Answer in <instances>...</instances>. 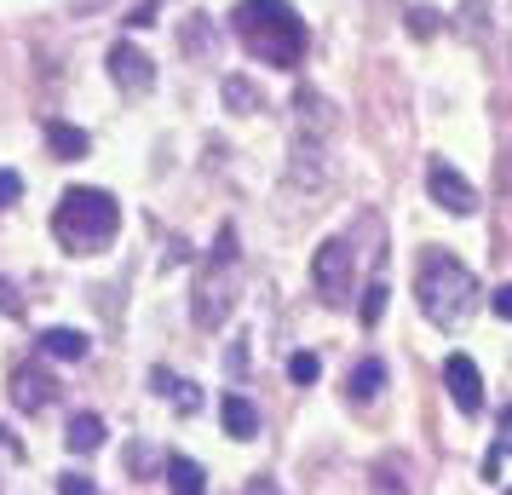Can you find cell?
<instances>
[{"mask_svg": "<svg viewBox=\"0 0 512 495\" xmlns=\"http://www.w3.org/2000/svg\"><path fill=\"white\" fill-rule=\"evenodd\" d=\"M231 29L242 35V47L254 52L259 64H271V70H300L305 47H311V29H305V18L288 0H236Z\"/></svg>", "mask_w": 512, "mask_h": 495, "instance_id": "1", "label": "cell"}, {"mask_svg": "<svg viewBox=\"0 0 512 495\" xmlns=\"http://www.w3.org/2000/svg\"><path fill=\"white\" fill-rule=\"evenodd\" d=\"M415 300H420V311H426L432 329H461L466 317L478 311V283H472V271H466L455 254L432 248V254L420 260Z\"/></svg>", "mask_w": 512, "mask_h": 495, "instance_id": "2", "label": "cell"}, {"mask_svg": "<svg viewBox=\"0 0 512 495\" xmlns=\"http://www.w3.org/2000/svg\"><path fill=\"white\" fill-rule=\"evenodd\" d=\"M52 231H58V242H64L70 254H98V248H110L116 231H121L116 196H110V190H87V185L64 190V202L52 213Z\"/></svg>", "mask_w": 512, "mask_h": 495, "instance_id": "3", "label": "cell"}, {"mask_svg": "<svg viewBox=\"0 0 512 495\" xmlns=\"http://www.w3.org/2000/svg\"><path fill=\"white\" fill-rule=\"evenodd\" d=\"M231 271H236V231L231 225H219L213 254H208V271L196 277V323H202V329H225V317H231V306H236Z\"/></svg>", "mask_w": 512, "mask_h": 495, "instance_id": "4", "label": "cell"}, {"mask_svg": "<svg viewBox=\"0 0 512 495\" xmlns=\"http://www.w3.org/2000/svg\"><path fill=\"white\" fill-rule=\"evenodd\" d=\"M311 288H317V300L323 306H346L351 300V242L340 236H328L323 248H317V260H311Z\"/></svg>", "mask_w": 512, "mask_h": 495, "instance_id": "5", "label": "cell"}, {"mask_svg": "<svg viewBox=\"0 0 512 495\" xmlns=\"http://www.w3.org/2000/svg\"><path fill=\"white\" fill-rule=\"evenodd\" d=\"M426 196H432L443 213H455V219L478 213V190H472V179H466V173H455L449 162H432V167H426Z\"/></svg>", "mask_w": 512, "mask_h": 495, "instance_id": "6", "label": "cell"}, {"mask_svg": "<svg viewBox=\"0 0 512 495\" xmlns=\"http://www.w3.org/2000/svg\"><path fill=\"white\" fill-rule=\"evenodd\" d=\"M443 386H449V398H455L461 415H478V409H484V380H478V363L466 352L443 357Z\"/></svg>", "mask_w": 512, "mask_h": 495, "instance_id": "7", "label": "cell"}, {"mask_svg": "<svg viewBox=\"0 0 512 495\" xmlns=\"http://www.w3.org/2000/svg\"><path fill=\"white\" fill-rule=\"evenodd\" d=\"M110 81H116L121 93H150V87H156V64H150L133 41H116V47H110Z\"/></svg>", "mask_w": 512, "mask_h": 495, "instance_id": "8", "label": "cell"}, {"mask_svg": "<svg viewBox=\"0 0 512 495\" xmlns=\"http://www.w3.org/2000/svg\"><path fill=\"white\" fill-rule=\"evenodd\" d=\"M52 398H58V380H52L41 363H18V369H12V403H18L24 415H41Z\"/></svg>", "mask_w": 512, "mask_h": 495, "instance_id": "9", "label": "cell"}, {"mask_svg": "<svg viewBox=\"0 0 512 495\" xmlns=\"http://www.w3.org/2000/svg\"><path fill=\"white\" fill-rule=\"evenodd\" d=\"M219 421H225V432H231L236 444L259 438V409L242 398V392H225V403H219Z\"/></svg>", "mask_w": 512, "mask_h": 495, "instance_id": "10", "label": "cell"}, {"mask_svg": "<svg viewBox=\"0 0 512 495\" xmlns=\"http://www.w3.org/2000/svg\"><path fill=\"white\" fill-rule=\"evenodd\" d=\"M380 392H386V363H380V357H363V363L346 375V398L351 403H374Z\"/></svg>", "mask_w": 512, "mask_h": 495, "instance_id": "11", "label": "cell"}, {"mask_svg": "<svg viewBox=\"0 0 512 495\" xmlns=\"http://www.w3.org/2000/svg\"><path fill=\"white\" fill-rule=\"evenodd\" d=\"M47 150L58 162H81V156L93 150V139H87L81 127H70V121H47Z\"/></svg>", "mask_w": 512, "mask_h": 495, "instance_id": "12", "label": "cell"}, {"mask_svg": "<svg viewBox=\"0 0 512 495\" xmlns=\"http://www.w3.org/2000/svg\"><path fill=\"white\" fill-rule=\"evenodd\" d=\"M369 495H409V461L403 455H380L369 478Z\"/></svg>", "mask_w": 512, "mask_h": 495, "instance_id": "13", "label": "cell"}, {"mask_svg": "<svg viewBox=\"0 0 512 495\" xmlns=\"http://www.w3.org/2000/svg\"><path fill=\"white\" fill-rule=\"evenodd\" d=\"M41 352L64 357V363H81V357L93 352V340H87L81 329H41Z\"/></svg>", "mask_w": 512, "mask_h": 495, "instance_id": "14", "label": "cell"}, {"mask_svg": "<svg viewBox=\"0 0 512 495\" xmlns=\"http://www.w3.org/2000/svg\"><path fill=\"white\" fill-rule=\"evenodd\" d=\"M167 490H173V495H208L202 461H190V455H173V461H167Z\"/></svg>", "mask_w": 512, "mask_h": 495, "instance_id": "15", "label": "cell"}, {"mask_svg": "<svg viewBox=\"0 0 512 495\" xmlns=\"http://www.w3.org/2000/svg\"><path fill=\"white\" fill-rule=\"evenodd\" d=\"M64 444H70L75 455H93V449L104 444V421H98V415H70V426H64Z\"/></svg>", "mask_w": 512, "mask_h": 495, "instance_id": "16", "label": "cell"}, {"mask_svg": "<svg viewBox=\"0 0 512 495\" xmlns=\"http://www.w3.org/2000/svg\"><path fill=\"white\" fill-rule=\"evenodd\" d=\"M156 392H162V398H173L179 403V409H185V415H196V409H202V392H196V386H190V380H173L167 375V369H156Z\"/></svg>", "mask_w": 512, "mask_h": 495, "instance_id": "17", "label": "cell"}, {"mask_svg": "<svg viewBox=\"0 0 512 495\" xmlns=\"http://www.w3.org/2000/svg\"><path fill=\"white\" fill-rule=\"evenodd\" d=\"M225 104H231L236 116H254V110H259L254 81H242V75H225Z\"/></svg>", "mask_w": 512, "mask_h": 495, "instance_id": "18", "label": "cell"}, {"mask_svg": "<svg viewBox=\"0 0 512 495\" xmlns=\"http://www.w3.org/2000/svg\"><path fill=\"white\" fill-rule=\"evenodd\" d=\"M317 375H323V357L317 352H294L288 357V380H294V386H311Z\"/></svg>", "mask_w": 512, "mask_h": 495, "instance_id": "19", "label": "cell"}, {"mask_svg": "<svg viewBox=\"0 0 512 495\" xmlns=\"http://www.w3.org/2000/svg\"><path fill=\"white\" fill-rule=\"evenodd\" d=\"M386 294H392L386 283H369V294H363V306H357V317H363V329H374V323L386 317Z\"/></svg>", "mask_w": 512, "mask_h": 495, "instance_id": "20", "label": "cell"}, {"mask_svg": "<svg viewBox=\"0 0 512 495\" xmlns=\"http://www.w3.org/2000/svg\"><path fill=\"white\" fill-rule=\"evenodd\" d=\"M409 35L432 41V35H438V12H432V6H409Z\"/></svg>", "mask_w": 512, "mask_h": 495, "instance_id": "21", "label": "cell"}, {"mask_svg": "<svg viewBox=\"0 0 512 495\" xmlns=\"http://www.w3.org/2000/svg\"><path fill=\"white\" fill-rule=\"evenodd\" d=\"M208 41H213V24L196 12V18H190V35H185V52H208Z\"/></svg>", "mask_w": 512, "mask_h": 495, "instance_id": "22", "label": "cell"}, {"mask_svg": "<svg viewBox=\"0 0 512 495\" xmlns=\"http://www.w3.org/2000/svg\"><path fill=\"white\" fill-rule=\"evenodd\" d=\"M18 196H24V179H18L12 167H0V208H12Z\"/></svg>", "mask_w": 512, "mask_h": 495, "instance_id": "23", "label": "cell"}, {"mask_svg": "<svg viewBox=\"0 0 512 495\" xmlns=\"http://www.w3.org/2000/svg\"><path fill=\"white\" fill-rule=\"evenodd\" d=\"M58 495H98V484L81 478V472H64V478H58Z\"/></svg>", "mask_w": 512, "mask_h": 495, "instance_id": "24", "label": "cell"}, {"mask_svg": "<svg viewBox=\"0 0 512 495\" xmlns=\"http://www.w3.org/2000/svg\"><path fill=\"white\" fill-rule=\"evenodd\" d=\"M156 12H162V0H139L127 24H133V29H150V24H156Z\"/></svg>", "mask_w": 512, "mask_h": 495, "instance_id": "25", "label": "cell"}, {"mask_svg": "<svg viewBox=\"0 0 512 495\" xmlns=\"http://www.w3.org/2000/svg\"><path fill=\"white\" fill-rule=\"evenodd\" d=\"M501 461H507V449L489 444V455H484V478H489V484H501Z\"/></svg>", "mask_w": 512, "mask_h": 495, "instance_id": "26", "label": "cell"}, {"mask_svg": "<svg viewBox=\"0 0 512 495\" xmlns=\"http://www.w3.org/2000/svg\"><path fill=\"white\" fill-rule=\"evenodd\" d=\"M489 306H495V317H507V323H512V283L495 288V294H489Z\"/></svg>", "mask_w": 512, "mask_h": 495, "instance_id": "27", "label": "cell"}, {"mask_svg": "<svg viewBox=\"0 0 512 495\" xmlns=\"http://www.w3.org/2000/svg\"><path fill=\"white\" fill-rule=\"evenodd\" d=\"M0 311H6V317H24V300L12 294V283H6V277H0Z\"/></svg>", "mask_w": 512, "mask_h": 495, "instance_id": "28", "label": "cell"}, {"mask_svg": "<svg viewBox=\"0 0 512 495\" xmlns=\"http://www.w3.org/2000/svg\"><path fill=\"white\" fill-rule=\"evenodd\" d=\"M150 467H156V455H150V449H127V472H150Z\"/></svg>", "mask_w": 512, "mask_h": 495, "instance_id": "29", "label": "cell"}, {"mask_svg": "<svg viewBox=\"0 0 512 495\" xmlns=\"http://www.w3.org/2000/svg\"><path fill=\"white\" fill-rule=\"evenodd\" d=\"M466 29L484 35V0H466Z\"/></svg>", "mask_w": 512, "mask_h": 495, "instance_id": "30", "label": "cell"}, {"mask_svg": "<svg viewBox=\"0 0 512 495\" xmlns=\"http://www.w3.org/2000/svg\"><path fill=\"white\" fill-rule=\"evenodd\" d=\"M495 444H501V449H507V455H512V403H507V409H501V438H495Z\"/></svg>", "mask_w": 512, "mask_h": 495, "instance_id": "31", "label": "cell"}, {"mask_svg": "<svg viewBox=\"0 0 512 495\" xmlns=\"http://www.w3.org/2000/svg\"><path fill=\"white\" fill-rule=\"evenodd\" d=\"M248 495H282V490L271 484V478H254V484H248Z\"/></svg>", "mask_w": 512, "mask_h": 495, "instance_id": "32", "label": "cell"}, {"mask_svg": "<svg viewBox=\"0 0 512 495\" xmlns=\"http://www.w3.org/2000/svg\"><path fill=\"white\" fill-rule=\"evenodd\" d=\"M501 495H512V490H501Z\"/></svg>", "mask_w": 512, "mask_h": 495, "instance_id": "33", "label": "cell"}]
</instances>
